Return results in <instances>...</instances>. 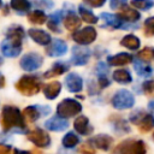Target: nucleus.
I'll return each instance as SVG.
<instances>
[{
  "label": "nucleus",
  "instance_id": "37998d69",
  "mask_svg": "<svg viewBox=\"0 0 154 154\" xmlns=\"http://www.w3.org/2000/svg\"><path fill=\"white\" fill-rule=\"evenodd\" d=\"M79 152H81V154H95V150L91 148V146L88 143H85L84 146H82L81 147V149H79Z\"/></svg>",
  "mask_w": 154,
  "mask_h": 154
},
{
  "label": "nucleus",
  "instance_id": "e433bc0d",
  "mask_svg": "<svg viewBox=\"0 0 154 154\" xmlns=\"http://www.w3.org/2000/svg\"><path fill=\"white\" fill-rule=\"evenodd\" d=\"M142 90L147 96H154V79L146 81L142 84Z\"/></svg>",
  "mask_w": 154,
  "mask_h": 154
},
{
  "label": "nucleus",
  "instance_id": "a19ab883",
  "mask_svg": "<svg viewBox=\"0 0 154 154\" xmlns=\"http://www.w3.org/2000/svg\"><path fill=\"white\" fill-rule=\"evenodd\" d=\"M128 2V0H109V7L112 10H118L122 8L123 6H125Z\"/></svg>",
  "mask_w": 154,
  "mask_h": 154
},
{
  "label": "nucleus",
  "instance_id": "a211bd4d",
  "mask_svg": "<svg viewBox=\"0 0 154 154\" xmlns=\"http://www.w3.org/2000/svg\"><path fill=\"white\" fill-rule=\"evenodd\" d=\"M63 20H64V25L67 30L70 31H76L79 26H81V18L77 16V13L72 10H69L64 17H63Z\"/></svg>",
  "mask_w": 154,
  "mask_h": 154
},
{
  "label": "nucleus",
  "instance_id": "2f4dec72",
  "mask_svg": "<svg viewBox=\"0 0 154 154\" xmlns=\"http://www.w3.org/2000/svg\"><path fill=\"white\" fill-rule=\"evenodd\" d=\"M23 114L25 116V118L29 122H36L41 117L42 113L40 111V107H37V106H28V107L24 108Z\"/></svg>",
  "mask_w": 154,
  "mask_h": 154
},
{
  "label": "nucleus",
  "instance_id": "7c9ffc66",
  "mask_svg": "<svg viewBox=\"0 0 154 154\" xmlns=\"http://www.w3.org/2000/svg\"><path fill=\"white\" fill-rule=\"evenodd\" d=\"M28 20L32 24L41 25L47 22V14L42 10H34L28 13Z\"/></svg>",
  "mask_w": 154,
  "mask_h": 154
},
{
  "label": "nucleus",
  "instance_id": "603ef678",
  "mask_svg": "<svg viewBox=\"0 0 154 154\" xmlns=\"http://www.w3.org/2000/svg\"><path fill=\"white\" fill-rule=\"evenodd\" d=\"M2 7V0H0V8Z\"/></svg>",
  "mask_w": 154,
  "mask_h": 154
},
{
  "label": "nucleus",
  "instance_id": "9b49d317",
  "mask_svg": "<svg viewBox=\"0 0 154 154\" xmlns=\"http://www.w3.org/2000/svg\"><path fill=\"white\" fill-rule=\"evenodd\" d=\"M90 49L87 47H82V46H75L72 48V58L71 61L73 65L76 66H82L85 65L90 58Z\"/></svg>",
  "mask_w": 154,
  "mask_h": 154
},
{
  "label": "nucleus",
  "instance_id": "412c9836",
  "mask_svg": "<svg viewBox=\"0 0 154 154\" xmlns=\"http://www.w3.org/2000/svg\"><path fill=\"white\" fill-rule=\"evenodd\" d=\"M63 11H55L53 12L52 14H49L47 17V26L49 30H52L53 32H61V29H60V23L63 20Z\"/></svg>",
  "mask_w": 154,
  "mask_h": 154
},
{
  "label": "nucleus",
  "instance_id": "2eb2a0df",
  "mask_svg": "<svg viewBox=\"0 0 154 154\" xmlns=\"http://www.w3.org/2000/svg\"><path fill=\"white\" fill-rule=\"evenodd\" d=\"M28 35L30 36V38L36 42L37 45H41V46H48L52 41V37L51 35L42 30V29H36V28H31L28 30Z\"/></svg>",
  "mask_w": 154,
  "mask_h": 154
},
{
  "label": "nucleus",
  "instance_id": "0eeeda50",
  "mask_svg": "<svg viewBox=\"0 0 154 154\" xmlns=\"http://www.w3.org/2000/svg\"><path fill=\"white\" fill-rule=\"evenodd\" d=\"M97 32L93 26H85L79 30L73 31L72 34V38L76 43H78L79 46H88L90 43H93L96 40Z\"/></svg>",
  "mask_w": 154,
  "mask_h": 154
},
{
  "label": "nucleus",
  "instance_id": "7ed1b4c3",
  "mask_svg": "<svg viewBox=\"0 0 154 154\" xmlns=\"http://www.w3.org/2000/svg\"><path fill=\"white\" fill-rule=\"evenodd\" d=\"M81 111H82V105L75 99H64L57 106L58 117H61L64 119L75 117L78 113H81Z\"/></svg>",
  "mask_w": 154,
  "mask_h": 154
},
{
  "label": "nucleus",
  "instance_id": "ddd939ff",
  "mask_svg": "<svg viewBox=\"0 0 154 154\" xmlns=\"http://www.w3.org/2000/svg\"><path fill=\"white\" fill-rule=\"evenodd\" d=\"M0 49H1V53L5 57H7V58H16L22 52V43L14 42V41L8 40V38H5L1 42V45H0Z\"/></svg>",
  "mask_w": 154,
  "mask_h": 154
},
{
  "label": "nucleus",
  "instance_id": "09e8293b",
  "mask_svg": "<svg viewBox=\"0 0 154 154\" xmlns=\"http://www.w3.org/2000/svg\"><path fill=\"white\" fill-rule=\"evenodd\" d=\"M148 107H149V109L154 113V100H152V101H149V103H148Z\"/></svg>",
  "mask_w": 154,
  "mask_h": 154
},
{
  "label": "nucleus",
  "instance_id": "393cba45",
  "mask_svg": "<svg viewBox=\"0 0 154 154\" xmlns=\"http://www.w3.org/2000/svg\"><path fill=\"white\" fill-rule=\"evenodd\" d=\"M24 36H25V32H24L23 26H20V25H12L6 31V38L12 40L18 43H22Z\"/></svg>",
  "mask_w": 154,
  "mask_h": 154
},
{
  "label": "nucleus",
  "instance_id": "de8ad7c7",
  "mask_svg": "<svg viewBox=\"0 0 154 154\" xmlns=\"http://www.w3.org/2000/svg\"><path fill=\"white\" fill-rule=\"evenodd\" d=\"M14 154H31V152H29V150H17V149H14Z\"/></svg>",
  "mask_w": 154,
  "mask_h": 154
},
{
  "label": "nucleus",
  "instance_id": "1a4fd4ad",
  "mask_svg": "<svg viewBox=\"0 0 154 154\" xmlns=\"http://www.w3.org/2000/svg\"><path fill=\"white\" fill-rule=\"evenodd\" d=\"M26 137H28V140L30 142H32L35 146L41 147V148L49 147V144H51V137H49V135L46 131H43L42 129H38V128L29 131L28 135H26Z\"/></svg>",
  "mask_w": 154,
  "mask_h": 154
},
{
  "label": "nucleus",
  "instance_id": "aec40b11",
  "mask_svg": "<svg viewBox=\"0 0 154 154\" xmlns=\"http://www.w3.org/2000/svg\"><path fill=\"white\" fill-rule=\"evenodd\" d=\"M131 61H132V55L125 52H122V53H118V54H114L107 58V63L111 66H124V65L130 64Z\"/></svg>",
  "mask_w": 154,
  "mask_h": 154
},
{
  "label": "nucleus",
  "instance_id": "4be33fe9",
  "mask_svg": "<svg viewBox=\"0 0 154 154\" xmlns=\"http://www.w3.org/2000/svg\"><path fill=\"white\" fill-rule=\"evenodd\" d=\"M73 126L79 135H88L93 131V128L89 125V119L85 116H78L73 122Z\"/></svg>",
  "mask_w": 154,
  "mask_h": 154
},
{
  "label": "nucleus",
  "instance_id": "dca6fc26",
  "mask_svg": "<svg viewBox=\"0 0 154 154\" xmlns=\"http://www.w3.org/2000/svg\"><path fill=\"white\" fill-rule=\"evenodd\" d=\"M65 84L67 90L71 93H78L83 89V81L76 72H71L65 77Z\"/></svg>",
  "mask_w": 154,
  "mask_h": 154
},
{
  "label": "nucleus",
  "instance_id": "423d86ee",
  "mask_svg": "<svg viewBox=\"0 0 154 154\" xmlns=\"http://www.w3.org/2000/svg\"><path fill=\"white\" fill-rule=\"evenodd\" d=\"M112 106L117 109H128L135 105V96L126 89H120L116 91L112 97Z\"/></svg>",
  "mask_w": 154,
  "mask_h": 154
},
{
  "label": "nucleus",
  "instance_id": "b1692460",
  "mask_svg": "<svg viewBox=\"0 0 154 154\" xmlns=\"http://www.w3.org/2000/svg\"><path fill=\"white\" fill-rule=\"evenodd\" d=\"M69 69H70V67H69V64L63 63V61H57V63H54V64L52 65L51 70H48V71L45 72L43 77H45V78L55 77V76H59V75H63V73L67 72Z\"/></svg>",
  "mask_w": 154,
  "mask_h": 154
},
{
  "label": "nucleus",
  "instance_id": "a18cd8bd",
  "mask_svg": "<svg viewBox=\"0 0 154 154\" xmlns=\"http://www.w3.org/2000/svg\"><path fill=\"white\" fill-rule=\"evenodd\" d=\"M11 146L7 144H0V154H11Z\"/></svg>",
  "mask_w": 154,
  "mask_h": 154
},
{
  "label": "nucleus",
  "instance_id": "a878e982",
  "mask_svg": "<svg viewBox=\"0 0 154 154\" xmlns=\"http://www.w3.org/2000/svg\"><path fill=\"white\" fill-rule=\"evenodd\" d=\"M120 45L130 51H136L141 46V40L134 34H128L120 40Z\"/></svg>",
  "mask_w": 154,
  "mask_h": 154
},
{
  "label": "nucleus",
  "instance_id": "39448f33",
  "mask_svg": "<svg viewBox=\"0 0 154 154\" xmlns=\"http://www.w3.org/2000/svg\"><path fill=\"white\" fill-rule=\"evenodd\" d=\"M130 122L140 129L142 132H148L154 128V117L149 113H146L142 109H137L130 114Z\"/></svg>",
  "mask_w": 154,
  "mask_h": 154
},
{
  "label": "nucleus",
  "instance_id": "4c0bfd02",
  "mask_svg": "<svg viewBox=\"0 0 154 154\" xmlns=\"http://www.w3.org/2000/svg\"><path fill=\"white\" fill-rule=\"evenodd\" d=\"M34 5L37 6L38 8H43V10H51L54 6L53 1H51V0H34Z\"/></svg>",
  "mask_w": 154,
  "mask_h": 154
},
{
  "label": "nucleus",
  "instance_id": "f257e3e1",
  "mask_svg": "<svg viewBox=\"0 0 154 154\" xmlns=\"http://www.w3.org/2000/svg\"><path fill=\"white\" fill-rule=\"evenodd\" d=\"M0 123L5 131H25V120L20 109L16 106H5L1 111Z\"/></svg>",
  "mask_w": 154,
  "mask_h": 154
},
{
  "label": "nucleus",
  "instance_id": "72a5a7b5",
  "mask_svg": "<svg viewBox=\"0 0 154 154\" xmlns=\"http://www.w3.org/2000/svg\"><path fill=\"white\" fill-rule=\"evenodd\" d=\"M131 6L140 11H148L154 6V0H131Z\"/></svg>",
  "mask_w": 154,
  "mask_h": 154
},
{
  "label": "nucleus",
  "instance_id": "c03bdc74",
  "mask_svg": "<svg viewBox=\"0 0 154 154\" xmlns=\"http://www.w3.org/2000/svg\"><path fill=\"white\" fill-rule=\"evenodd\" d=\"M97 82H99L100 88H106V87H108V85H109V81H108L107 76H99Z\"/></svg>",
  "mask_w": 154,
  "mask_h": 154
},
{
  "label": "nucleus",
  "instance_id": "6ab92c4d",
  "mask_svg": "<svg viewBox=\"0 0 154 154\" xmlns=\"http://www.w3.org/2000/svg\"><path fill=\"white\" fill-rule=\"evenodd\" d=\"M45 126L51 131H64L65 129H67L69 123L61 117H52L45 122Z\"/></svg>",
  "mask_w": 154,
  "mask_h": 154
},
{
  "label": "nucleus",
  "instance_id": "58836bf2",
  "mask_svg": "<svg viewBox=\"0 0 154 154\" xmlns=\"http://www.w3.org/2000/svg\"><path fill=\"white\" fill-rule=\"evenodd\" d=\"M114 128H116L117 130H120L122 132H129V131H130V128L128 126V124H126V122H125L124 119H118V120L116 122Z\"/></svg>",
  "mask_w": 154,
  "mask_h": 154
},
{
  "label": "nucleus",
  "instance_id": "cd10ccee",
  "mask_svg": "<svg viewBox=\"0 0 154 154\" xmlns=\"http://www.w3.org/2000/svg\"><path fill=\"white\" fill-rule=\"evenodd\" d=\"M134 69L141 77H149L152 75V67L147 61H142L138 58L134 60Z\"/></svg>",
  "mask_w": 154,
  "mask_h": 154
},
{
  "label": "nucleus",
  "instance_id": "8fccbe9b",
  "mask_svg": "<svg viewBox=\"0 0 154 154\" xmlns=\"http://www.w3.org/2000/svg\"><path fill=\"white\" fill-rule=\"evenodd\" d=\"M73 152H69V150H65V149H59V154H71Z\"/></svg>",
  "mask_w": 154,
  "mask_h": 154
},
{
  "label": "nucleus",
  "instance_id": "864d4df0",
  "mask_svg": "<svg viewBox=\"0 0 154 154\" xmlns=\"http://www.w3.org/2000/svg\"><path fill=\"white\" fill-rule=\"evenodd\" d=\"M153 140H154V134H153Z\"/></svg>",
  "mask_w": 154,
  "mask_h": 154
},
{
  "label": "nucleus",
  "instance_id": "c9c22d12",
  "mask_svg": "<svg viewBox=\"0 0 154 154\" xmlns=\"http://www.w3.org/2000/svg\"><path fill=\"white\" fill-rule=\"evenodd\" d=\"M143 31L146 36H153L154 35V16L148 17L143 23Z\"/></svg>",
  "mask_w": 154,
  "mask_h": 154
},
{
  "label": "nucleus",
  "instance_id": "20e7f679",
  "mask_svg": "<svg viewBox=\"0 0 154 154\" xmlns=\"http://www.w3.org/2000/svg\"><path fill=\"white\" fill-rule=\"evenodd\" d=\"M146 143L141 140H125L117 146L114 154H146Z\"/></svg>",
  "mask_w": 154,
  "mask_h": 154
},
{
  "label": "nucleus",
  "instance_id": "ea45409f",
  "mask_svg": "<svg viewBox=\"0 0 154 154\" xmlns=\"http://www.w3.org/2000/svg\"><path fill=\"white\" fill-rule=\"evenodd\" d=\"M83 2L87 4L90 7L99 8V7H102L106 4V0H83Z\"/></svg>",
  "mask_w": 154,
  "mask_h": 154
},
{
  "label": "nucleus",
  "instance_id": "f03ea898",
  "mask_svg": "<svg viewBox=\"0 0 154 154\" xmlns=\"http://www.w3.org/2000/svg\"><path fill=\"white\" fill-rule=\"evenodd\" d=\"M16 89L23 94L24 96H32L37 94L41 89V81L38 76L35 75H25L22 76L17 83H16Z\"/></svg>",
  "mask_w": 154,
  "mask_h": 154
},
{
  "label": "nucleus",
  "instance_id": "6e6552de",
  "mask_svg": "<svg viewBox=\"0 0 154 154\" xmlns=\"http://www.w3.org/2000/svg\"><path fill=\"white\" fill-rule=\"evenodd\" d=\"M19 64L23 70L30 72V71H35L38 67H41V65L43 64V58L40 54L31 52V53H26L25 55H23Z\"/></svg>",
  "mask_w": 154,
  "mask_h": 154
},
{
  "label": "nucleus",
  "instance_id": "5701e85b",
  "mask_svg": "<svg viewBox=\"0 0 154 154\" xmlns=\"http://www.w3.org/2000/svg\"><path fill=\"white\" fill-rule=\"evenodd\" d=\"M61 91V83L59 81H52L43 87V94L46 99L54 100Z\"/></svg>",
  "mask_w": 154,
  "mask_h": 154
},
{
  "label": "nucleus",
  "instance_id": "473e14b6",
  "mask_svg": "<svg viewBox=\"0 0 154 154\" xmlns=\"http://www.w3.org/2000/svg\"><path fill=\"white\" fill-rule=\"evenodd\" d=\"M61 142H63L64 148H73V147H76L79 143V137L75 132L70 131V132H67L63 137V141Z\"/></svg>",
  "mask_w": 154,
  "mask_h": 154
},
{
  "label": "nucleus",
  "instance_id": "f3484780",
  "mask_svg": "<svg viewBox=\"0 0 154 154\" xmlns=\"http://www.w3.org/2000/svg\"><path fill=\"white\" fill-rule=\"evenodd\" d=\"M89 144H93L95 148L97 149H101V150H108L111 144L113 143V138L108 135H105V134H100V135H96L95 137L90 138Z\"/></svg>",
  "mask_w": 154,
  "mask_h": 154
},
{
  "label": "nucleus",
  "instance_id": "79ce46f5",
  "mask_svg": "<svg viewBox=\"0 0 154 154\" xmlns=\"http://www.w3.org/2000/svg\"><path fill=\"white\" fill-rule=\"evenodd\" d=\"M96 72H97V76H107V72H108L107 65L103 61H100L96 66Z\"/></svg>",
  "mask_w": 154,
  "mask_h": 154
},
{
  "label": "nucleus",
  "instance_id": "49530a36",
  "mask_svg": "<svg viewBox=\"0 0 154 154\" xmlns=\"http://www.w3.org/2000/svg\"><path fill=\"white\" fill-rule=\"evenodd\" d=\"M4 87H5V77H4V75L0 72V89L4 88Z\"/></svg>",
  "mask_w": 154,
  "mask_h": 154
},
{
  "label": "nucleus",
  "instance_id": "f8f14e48",
  "mask_svg": "<svg viewBox=\"0 0 154 154\" xmlns=\"http://www.w3.org/2000/svg\"><path fill=\"white\" fill-rule=\"evenodd\" d=\"M120 11H119V13L117 14L124 23H126V24H135L136 22H138L140 19H141V13L136 10V8H134L132 6H128V5H125V6H123L122 8H119Z\"/></svg>",
  "mask_w": 154,
  "mask_h": 154
},
{
  "label": "nucleus",
  "instance_id": "c756f323",
  "mask_svg": "<svg viewBox=\"0 0 154 154\" xmlns=\"http://www.w3.org/2000/svg\"><path fill=\"white\" fill-rule=\"evenodd\" d=\"M78 13H79L82 20H84V22L88 23V24H96L97 20H99V18H97L89 8H87V7L83 6V5H79V6H78Z\"/></svg>",
  "mask_w": 154,
  "mask_h": 154
},
{
  "label": "nucleus",
  "instance_id": "f704fd0d",
  "mask_svg": "<svg viewBox=\"0 0 154 154\" xmlns=\"http://www.w3.org/2000/svg\"><path fill=\"white\" fill-rule=\"evenodd\" d=\"M137 58L140 60H142V61H147L148 63L150 59L154 58V49L150 48V47H146V48H143L142 51L138 52Z\"/></svg>",
  "mask_w": 154,
  "mask_h": 154
},
{
  "label": "nucleus",
  "instance_id": "4468645a",
  "mask_svg": "<svg viewBox=\"0 0 154 154\" xmlns=\"http://www.w3.org/2000/svg\"><path fill=\"white\" fill-rule=\"evenodd\" d=\"M67 52V45L64 40L54 38L46 48V53L49 57H61Z\"/></svg>",
  "mask_w": 154,
  "mask_h": 154
},
{
  "label": "nucleus",
  "instance_id": "9d476101",
  "mask_svg": "<svg viewBox=\"0 0 154 154\" xmlns=\"http://www.w3.org/2000/svg\"><path fill=\"white\" fill-rule=\"evenodd\" d=\"M100 18L103 20V26L107 28H112V29H129V28H137L136 25H131V24H126L124 23L117 14H112V13H107L103 12L100 14Z\"/></svg>",
  "mask_w": 154,
  "mask_h": 154
},
{
  "label": "nucleus",
  "instance_id": "c85d7f7f",
  "mask_svg": "<svg viewBox=\"0 0 154 154\" xmlns=\"http://www.w3.org/2000/svg\"><path fill=\"white\" fill-rule=\"evenodd\" d=\"M112 76H113V79H114L117 83H120V84H129V83H131V81H132L131 73H130L128 70H125V69L116 70Z\"/></svg>",
  "mask_w": 154,
  "mask_h": 154
},
{
  "label": "nucleus",
  "instance_id": "3c124183",
  "mask_svg": "<svg viewBox=\"0 0 154 154\" xmlns=\"http://www.w3.org/2000/svg\"><path fill=\"white\" fill-rule=\"evenodd\" d=\"M2 63H4V60H2V58H1V57H0V65H1V64H2Z\"/></svg>",
  "mask_w": 154,
  "mask_h": 154
},
{
  "label": "nucleus",
  "instance_id": "bb28decb",
  "mask_svg": "<svg viewBox=\"0 0 154 154\" xmlns=\"http://www.w3.org/2000/svg\"><path fill=\"white\" fill-rule=\"evenodd\" d=\"M12 10L18 14H25L31 8V2L29 0H11L10 2Z\"/></svg>",
  "mask_w": 154,
  "mask_h": 154
}]
</instances>
